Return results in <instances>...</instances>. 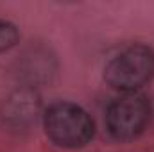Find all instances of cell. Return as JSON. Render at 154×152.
<instances>
[{
    "label": "cell",
    "mask_w": 154,
    "mask_h": 152,
    "mask_svg": "<svg viewBox=\"0 0 154 152\" xmlns=\"http://www.w3.org/2000/svg\"><path fill=\"white\" fill-rule=\"evenodd\" d=\"M47 136L63 149L84 147L93 138V120L81 106L74 102H56L43 116Z\"/></svg>",
    "instance_id": "obj_1"
},
{
    "label": "cell",
    "mask_w": 154,
    "mask_h": 152,
    "mask_svg": "<svg viewBox=\"0 0 154 152\" xmlns=\"http://www.w3.org/2000/svg\"><path fill=\"white\" fill-rule=\"evenodd\" d=\"M154 75V52L147 45H131L111 57L104 68L106 82L122 93H136Z\"/></svg>",
    "instance_id": "obj_2"
},
{
    "label": "cell",
    "mask_w": 154,
    "mask_h": 152,
    "mask_svg": "<svg viewBox=\"0 0 154 152\" xmlns=\"http://www.w3.org/2000/svg\"><path fill=\"white\" fill-rule=\"evenodd\" d=\"M151 118V106L143 95L124 93L109 104L106 111V127L118 141L134 140L143 132Z\"/></svg>",
    "instance_id": "obj_3"
},
{
    "label": "cell",
    "mask_w": 154,
    "mask_h": 152,
    "mask_svg": "<svg viewBox=\"0 0 154 152\" xmlns=\"http://www.w3.org/2000/svg\"><path fill=\"white\" fill-rule=\"evenodd\" d=\"M36 111H38L36 97L29 91H18L7 102V116L20 123L29 122L32 114H36Z\"/></svg>",
    "instance_id": "obj_4"
},
{
    "label": "cell",
    "mask_w": 154,
    "mask_h": 152,
    "mask_svg": "<svg viewBox=\"0 0 154 152\" xmlns=\"http://www.w3.org/2000/svg\"><path fill=\"white\" fill-rule=\"evenodd\" d=\"M16 43H18V29L9 22L0 20V52L13 48Z\"/></svg>",
    "instance_id": "obj_5"
}]
</instances>
